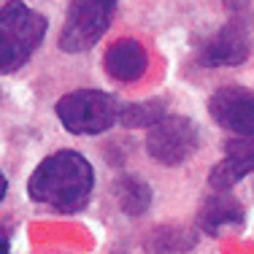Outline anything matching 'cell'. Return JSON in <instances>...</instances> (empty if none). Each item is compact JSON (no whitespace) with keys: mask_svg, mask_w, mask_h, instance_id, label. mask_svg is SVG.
Returning <instances> with one entry per match:
<instances>
[{"mask_svg":"<svg viewBox=\"0 0 254 254\" xmlns=\"http://www.w3.org/2000/svg\"><path fill=\"white\" fill-rule=\"evenodd\" d=\"M114 195H117L119 208H122L127 216H141V214H146L149 205H152V190H149L146 181L138 179V176L119 179L117 187H114Z\"/></svg>","mask_w":254,"mask_h":254,"instance_id":"obj_11","label":"cell"},{"mask_svg":"<svg viewBox=\"0 0 254 254\" xmlns=\"http://www.w3.org/2000/svg\"><path fill=\"white\" fill-rule=\"evenodd\" d=\"M11 249V238H8V230L0 225V254H5Z\"/></svg>","mask_w":254,"mask_h":254,"instance_id":"obj_14","label":"cell"},{"mask_svg":"<svg viewBox=\"0 0 254 254\" xmlns=\"http://www.w3.org/2000/svg\"><path fill=\"white\" fill-rule=\"evenodd\" d=\"M103 65H106V70H108V76H111V78L130 84V81H138V78L146 73L149 54H146V49H143L141 41L119 38L117 44L108 46Z\"/></svg>","mask_w":254,"mask_h":254,"instance_id":"obj_10","label":"cell"},{"mask_svg":"<svg viewBox=\"0 0 254 254\" xmlns=\"http://www.w3.org/2000/svg\"><path fill=\"white\" fill-rule=\"evenodd\" d=\"M222 5H225L227 11H244L246 5H249V0H219Z\"/></svg>","mask_w":254,"mask_h":254,"instance_id":"obj_13","label":"cell"},{"mask_svg":"<svg viewBox=\"0 0 254 254\" xmlns=\"http://www.w3.org/2000/svg\"><path fill=\"white\" fill-rule=\"evenodd\" d=\"M249 54H252V41L246 27L230 22L203 44V49L197 52V63L203 68H235V65L246 63Z\"/></svg>","mask_w":254,"mask_h":254,"instance_id":"obj_7","label":"cell"},{"mask_svg":"<svg viewBox=\"0 0 254 254\" xmlns=\"http://www.w3.org/2000/svg\"><path fill=\"white\" fill-rule=\"evenodd\" d=\"M249 173H254V135H235L225 146V160L211 168L208 184L214 190H233Z\"/></svg>","mask_w":254,"mask_h":254,"instance_id":"obj_9","label":"cell"},{"mask_svg":"<svg viewBox=\"0 0 254 254\" xmlns=\"http://www.w3.org/2000/svg\"><path fill=\"white\" fill-rule=\"evenodd\" d=\"M5 190H8V181H5V176L0 173V200L5 197Z\"/></svg>","mask_w":254,"mask_h":254,"instance_id":"obj_15","label":"cell"},{"mask_svg":"<svg viewBox=\"0 0 254 254\" xmlns=\"http://www.w3.org/2000/svg\"><path fill=\"white\" fill-rule=\"evenodd\" d=\"M162 117H165V103L162 100L132 103V106L119 108V122L125 127H152Z\"/></svg>","mask_w":254,"mask_h":254,"instance_id":"obj_12","label":"cell"},{"mask_svg":"<svg viewBox=\"0 0 254 254\" xmlns=\"http://www.w3.org/2000/svg\"><path fill=\"white\" fill-rule=\"evenodd\" d=\"M46 35V16L11 0L0 8V73H14L33 57Z\"/></svg>","mask_w":254,"mask_h":254,"instance_id":"obj_2","label":"cell"},{"mask_svg":"<svg viewBox=\"0 0 254 254\" xmlns=\"http://www.w3.org/2000/svg\"><path fill=\"white\" fill-rule=\"evenodd\" d=\"M244 225H246V211L241 200H235L230 195V190H216L197 208V230L211 235V238H219L227 230H241Z\"/></svg>","mask_w":254,"mask_h":254,"instance_id":"obj_8","label":"cell"},{"mask_svg":"<svg viewBox=\"0 0 254 254\" xmlns=\"http://www.w3.org/2000/svg\"><path fill=\"white\" fill-rule=\"evenodd\" d=\"M95 171L78 152H54L33 171L27 192L35 203L57 211L76 214L92 197Z\"/></svg>","mask_w":254,"mask_h":254,"instance_id":"obj_1","label":"cell"},{"mask_svg":"<svg viewBox=\"0 0 254 254\" xmlns=\"http://www.w3.org/2000/svg\"><path fill=\"white\" fill-rule=\"evenodd\" d=\"M208 114L233 135H254V92L244 87H222L208 98Z\"/></svg>","mask_w":254,"mask_h":254,"instance_id":"obj_6","label":"cell"},{"mask_svg":"<svg viewBox=\"0 0 254 254\" xmlns=\"http://www.w3.org/2000/svg\"><path fill=\"white\" fill-rule=\"evenodd\" d=\"M200 149V132L187 117H162L146 135V152L165 168L181 165Z\"/></svg>","mask_w":254,"mask_h":254,"instance_id":"obj_5","label":"cell"},{"mask_svg":"<svg viewBox=\"0 0 254 254\" xmlns=\"http://www.w3.org/2000/svg\"><path fill=\"white\" fill-rule=\"evenodd\" d=\"M114 11H117V0H70L60 33V49L68 54L92 49L111 25Z\"/></svg>","mask_w":254,"mask_h":254,"instance_id":"obj_4","label":"cell"},{"mask_svg":"<svg viewBox=\"0 0 254 254\" xmlns=\"http://www.w3.org/2000/svg\"><path fill=\"white\" fill-rule=\"evenodd\" d=\"M57 117L68 132L95 135L119 122V103L100 89H76L57 103Z\"/></svg>","mask_w":254,"mask_h":254,"instance_id":"obj_3","label":"cell"}]
</instances>
